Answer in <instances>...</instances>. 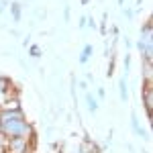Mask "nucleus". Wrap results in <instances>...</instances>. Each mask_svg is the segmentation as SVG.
I'll list each match as a JSON object with an SVG mask.
<instances>
[{
	"label": "nucleus",
	"instance_id": "obj_16",
	"mask_svg": "<svg viewBox=\"0 0 153 153\" xmlns=\"http://www.w3.org/2000/svg\"><path fill=\"white\" fill-rule=\"evenodd\" d=\"M4 6H6V2H0V14H2V10H4Z\"/></svg>",
	"mask_w": 153,
	"mask_h": 153
},
{
	"label": "nucleus",
	"instance_id": "obj_8",
	"mask_svg": "<svg viewBox=\"0 0 153 153\" xmlns=\"http://www.w3.org/2000/svg\"><path fill=\"white\" fill-rule=\"evenodd\" d=\"M86 106H88V110L94 114L96 110H98V98L94 94H90V92H86Z\"/></svg>",
	"mask_w": 153,
	"mask_h": 153
},
{
	"label": "nucleus",
	"instance_id": "obj_11",
	"mask_svg": "<svg viewBox=\"0 0 153 153\" xmlns=\"http://www.w3.org/2000/svg\"><path fill=\"white\" fill-rule=\"evenodd\" d=\"M29 53H31V57H39V55H41V49L37 47V45H31Z\"/></svg>",
	"mask_w": 153,
	"mask_h": 153
},
{
	"label": "nucleus",
	"instance_id": "obj_6",
	"mask_svg": "<svg viewBox=\"0 0 153 153\" xmlns=\"http://www.w3.org/2000/svg\"><path fill=\"white\" fill-rule=\"evenodd\" d=\"M141 39H143V41L153 43V27H151V21H147V23L141 27Z\"/></svg>",
	"mask_w": 153,
	"mask_h": 153
},
{
	"label": "nucleus",
	"instance_id": "obj_18",
	"mask_svg": "<svg viewBox=\"0 0 153 153\" xmlns=\"http://www.w3.org/2000/svg\"><path fill=\"white\" fill-rule=\"evenodd\" d=\"M0 133H2V120H0Z\"/></svg>",
	"mask_w": 153,
	"mask_h": 153
},
{
	"label": "nucleus",
	"instance_id": "obj_10",
	"mask_svg": "<svg viewBox=\"0 0 153 153\" xmlns=\"http://www.w3.org/2000/svg\"><path fill=\"white\" fill-rule=\"evenodd\" d=\"M10 88H12L10 80H8V78H2V76H0V92H8V94H10Z\"/></svg>",
	"mask_w": 153,
	"mask_h": 153
},
{
	"label": "nucleus",
	"instance_id": "obj_9",
	"mask_svg": "<svg viewBox=\"0 0 153 153\" xmlns=\"http://www.w3.org/2000/svg\"><path fill=\"white\" fill-rule=\"evenodd\" d=\"M10 12H12V19L19 23V21H21V12H23V10H21V4H19V2L10 4Z\"/></svg>",
	"mask_w": 153,
	"mask_h": 153
},
{
	"label": "nucleus",
	"instance_id": "obj_5",
	"mask_svg": "<svg viewBox=\"0 0 153 153\" xmlns=\"http://www.w3.org/2000/svg\"><path fill=\"white\" fill-rule=\"evenodd\" d=\"M118 92H120V100H123V102L129 100V84H127V76L118 80Z\"/></svg>",
	"mask_w": 153,
	"mask_h": 153
},
{
	"label": "nucleus",
	"instance_id": "obj_1",
	"mask_svg": "<svg viewBox=\"0 0 153 153\" xmlns=\"http://www.w3.org/2000/svg\"><path fill=\"white\" fill-rule=\"evenodd\" d=\"M141 96H143V104H145V112H147V117L151 118V108H153V84L151 82L143 84Z\"/></svg>",
	"mask_w": 153,
	"mask_h": 153
},
{
	"label": "nucleus",
	"instance_id": "obj_12",
	"mask_svg": "<svg viewBox=\"0 0 153 153\" xmlns=\"http://www.w3.org/2000/svg\"><path fill=\"white\" fill-rule=\"evenodd\" d=\"M129 65H131V57L127 55V57H125V74L129 71Z\"/></svg>",
	"mask_w": 153,
	"mask_h": 153
},
{
	"label": "nucleus",
	"instance_id": "obj_2",
	"mask_svg": "<svg viewBox=\"0 0 153 153\" xmlns=\"http://www.w3.org/2000/svg\"><path fill=\"white\" fill-rule=\"evenodd\" d=\"M137 49H139V53H141L143 61H153V43L139 39V41H137Z\"/></svg>",
	"mask_w": 153,
	"mask_h": 153
},
{
	"label": "nucleus",
	"instance_id": "obj_13",
	"mask_svg": "<svg viewBox=\"0 0 153 153\" xmlns=\"http://www.w3.org/2000/svg\"><path fill=\"white\" fill-rule=\"evenodd\" d=\"M86 21H88V16H80V29H84V27H86Z\"/></svg>",
	"mask_w": 153,
	"mask_h": 153
},
{
	"label": "nucleus",
	"instance_id": "obj_17",
	"mask_svg": "<svg viewBox=\"0 0 153 153\" xmlns=\"http://www.w3.org/2000/svg\"><path fill=\"white\" fill-rule=\"evenodd\" d=\"M88 2H90V0H82V4H88Z\"/></svg>",
	"mask_w": 153,
	"mask_h": 153
},
{
	"label": "nucleus",
	"instance_id": "obj_15",
	"mask_svg": "<svg viewBox=\"0 0 153 153\" xmlns=\"http://www.w3.org/2000/svg\"><path fill=\"white\" fill-rule=\"evenodd\" d=\"M104 94H106L104 88H98V98H104Z\"/></svg>",
	"mask_w": 153,
	"mask_h": 153
},
{
	"label": "nucleus",
	"instance_id": "obj_14",
	"mask_svg": "<svg viewBox=\"0 0 153 153\" xmlns=\"http://www.w3.org/2000/svg\"><path fill=\"white\" fill-rule=\"evenodd\" d=\"M63 19L70 21V6H65V10H63Z\"/></svg>",
	"mask_w": 153,
	"mask_h": 153
},
{
	"label": "nucleus",
	"instance_id": "obj_3",
	"mask_svg": "<svg viewBox=\"0 0 153 153\" xmlns=\"http://www.w3.org/2000/svg\"><path fill=\"white\" fill-rule=\"evenodd\" d=\"M131 129H133V133H135V135H139V137H143V139H149L147 131H143V129H141V125H139V118H137V114H135V112L131 114Z\"/></svg>",
	"mask_w": 153,
	"mask_h": 153
},
{
	"label": "nucleus",
	"instance_id": "obj_4",
	"mask_svg": "<svg viewBox=\"0 0 153 153\" xmlns=\"http://www.w3.org/2000/svg\"><path fill=\"white\" fill-rule=\"evenodd\" d=\"M80 153H100V147L90 139H84V143L80 145Z\"/></svg>",
	"mask_w": 153,
	"mask_h": 153
},
{
	"label": "nucleus",
	"instance_id": "obj_7",
	"mask_svg": "<svg viewBox=\"0 0 153 153\" xmlns=\"http://www.w3.org/2000/svg\"><path fill=\"white\" fill-rule=\"evenodd\" d=\"M92 53H94V47H92V45H90V43H88V45H84V49H82V53H80V59H78V61H80V63H88V61H90V57H92Z\"/></svg>",
	"mask_w": 153,
	"mask_h": 153
}]
</instances>
